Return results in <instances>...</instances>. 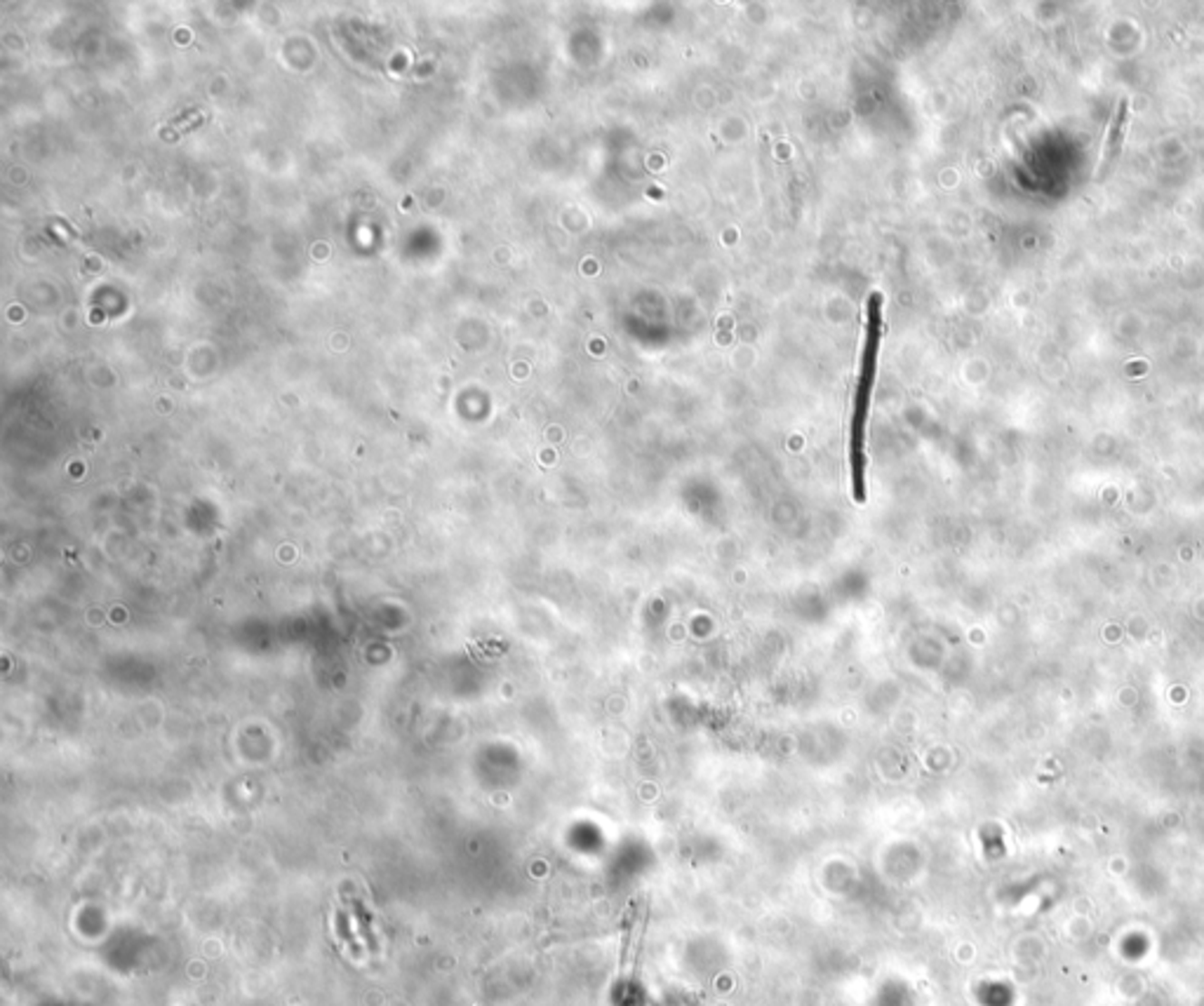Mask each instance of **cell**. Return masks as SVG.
<instances>
[{
  "instance_id": "1",
  "label": "cell",
  "mask_w": 1204,
  "mask_h": 1006,
  "mask_svg": "<svg viewBox=\"0 0 1204 1006\" xmlns=\"http://www.w3.org/2000/svg\"><path fill=\"white\" fill-rule=\"evenodd\" d=\"M870 391H873V379L859 376L850 433L851 487H854V498L859 503L866 501V421H869L870 410Z\"/></svg>"
},
{
  "instance_id": "2",
  "label": "cell",
  "mask_w": 1204,
  "mask_h": 1006,
  "mask_svg": "<svg viewBox=\"0 0 1204 1006\" xmlns=\"http://www.w3.org/2000/svg\"><path fill=\"white\" fill-rule=\"evenodd\" d=\"M1127 125H1129L1127 99H1120L1118 113H1115V118H1112L1111 130H1108V137H1106V146H1103V162L1112 160V158L1118 156V150H1120V146H1122L1124 130H1127Z\"/></svg>"
}]
</instances>
